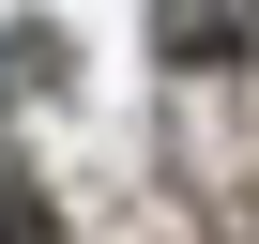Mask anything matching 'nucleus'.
<instances>
[{"instance_id": "nucleus-1", "label": "nucleus", "mask_w": 259, "mask_h": 244, "mask_svg": "<svg viewBox=\"0 0 259 244\" xmlns=\"http://www.w3.org/2000/svg\"><path fill=\"white\" fill-rule=\"evenodd\" d=\"M153 46H168L183 76H229V61L259 46V0H153Z\"/></svg>"}]
</instances>
